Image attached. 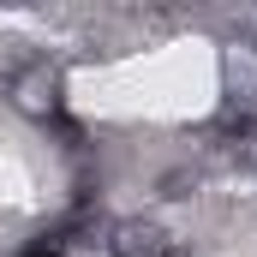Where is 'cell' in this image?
I'll list each match as a JSON object with an SVG mask.
<instances>
[{
  "instance_id": "6da1fadb",
  "label": "cell",
  "mask_w": 257,
  "mask_h": 257,
  "mask_svg": "<svg viewBox=\"0 0 257 257\" xmlns=\"http://www.w3.org/2000/svg\"><path fill=\"white\" fill-rule=\"evenodd\" d=\"M0 96H6V108H12L18 120H30V126H48V132H54L66 120V72H60V60H48V54L12 66Z\"/></svg>"
},
{
  "instance_id": "7a4b0ae2",
  "label": "cell",
  "mask_w": 257,
  "mask_h": 257,
  "mask_svg": "<svg viewBox=\"0 0 257 257\" xmlns=\"http://www.w3.org/2000/svg\"><path fill=\"white\" fill-rule=\"evenodd\" d=\"M221 108L227 114H251L257 120V42H227L221 48Z\"/></svg>"
},
{
  "instance_id": "3957f363",
  "label": "cell",
  "mask_w": 257,
  "mask_h": 257,
  "mask_svg": "<svg viewBox=\"0 0 257 257\" xmlns=\"http://www.w3.org/2000/svg\"><path fill=\"white\" fill-rule=\"evenodd\" d=\"M102 245L108 257H174V233L162 215H120Z\"/></svg>"
},
{
  "instance_id": "277c9868",
  "label": "cell",
  "mask_w": 257,
  "mask_h": 257,
  "mask_svg": "<svg viewBox=\"0 0 257 257\" xmlns=\"http://www.w3.org/2000/svg\"><path fill=\"white\" fill-rule=\"evenodd\" d=\"M251 180H257V156H251Z\"/></svg>"
}]
</instances>
